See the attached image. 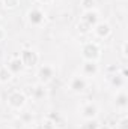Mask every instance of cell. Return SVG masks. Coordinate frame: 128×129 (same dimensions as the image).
Masks as SVG:
<instances>
[{
    "label": "cell",
    "instance_id": "cell-10",
    "mask_svg": "<svg viewBox=\"0 0 128 129\" xmlns=\"http://www.w3.org/2000/svg\"><path fill=\"white\" fill-rule=\"evenodd\" d=\"M98 12H96L95 9H89V11H84L83 12V15H81V21L83 23H86L88 26H91V27H94L96 23H98Z\"/></svg>",
    "mask_w": 128,
    "mask_h": 129
},
{
    "label": "cell",
    "instance_id": "cell-28",
    "mask_svg": "<svg viewBox=\"0 0 128 129\" xmlns=\"http://www.w3.org/2000/svg\"><path fill=\"white\" fill-rule=\"evenodd\" d=\"M33 129H36V128H33Z\"/></svg>",
    "mask_w": 128,
    "mask_h": 129
},
{
    "label": "cell",
    "instance_id": "cell-7",
    "mask_svg": "<svg viewBox=\"0 0 128 129\" xmlns=\"http://www.w3.org/2000/svg\"><path fill=\"white\" fill-rule=\"evenodd\" d=\"M81 117L84 120H91V119H96L98 116V107L92 102H86L81 105Z\"/></svg>",
    "mask_w": 128,
    "mask_h": 129
},
{
    "label": "cell",
    "instance_id": "cell-15",
    "mask_svg": "<svg viewBox=\"0 0 128 129\" xmlns=\"http://www.w3.org/2000/svg\"><path fill=\"white\" fill-rule=\"evenodd\" d=\"M12 78V74L11 71L6 68V64H0V83L5 84V83H9Z\"/></svg>",
    "mask_w": 128,
    "mask_h": 129
},
{
    "label": "cell",
    "instance_id": "cell-16",
    "mask_svg": "<svg viewBox=\"0 0 128 129\" xmlns=\"http://www.w3.org/2000/svg\"><path fill=\"white\" fill-rule=\"evenodd\" d=\"M41 129H56V123H54L51 119L45 117V119H42V122H41Z\"/></svg>",
    "mask_w": 128,
    "mask_h": 129
},
{
    "label": "cell",
    "instance_id": "cell-22",
    "mask_svg": "<svg viewBox=\"0 0 128 129\" xmlns=\"http://www.w3.org/2000/svg\"><path fill=\"white\" fill-rule=\"evenodd\" d=\"M21 120H23V123L26 125V123H29V122H32L33 120V114L32 113H29V111H26V113H23L21 114V117H20Z\"/></svg>",
    "mask_w": 128,
    "mask_h": 129
},
{
    "label": "cell",
    "instance_id": "cell-12",
    "mask_svg": "<svg viewBox=\"0 0 128 129\" xmlns=\"http://www.w3.org/2000/svg\"><path fill=\"white\" fill-rule=\"evenodd\" d=\"M110 83L113 87L122 89L125 86V77H122L121 74H113V75H110Z\"/></svg>",
    "mask_w": 128,
    "mask_h": 129
},
{
    "label": "cell",
    "instance_id": "cell-8",
    "mask_svg": "<svg viewBox=\"0 0 128 129\" xmlns=\"http://www.w3.org/2000/svg\"><path fill=\"white\" fill-rule=\"evenodd\" d=\"M86 87H88V83H86L84 77L77 75V77H72L71 81H69V89H71L72 92H75V93H81V92H84Z\"/></svg>",
    "mask_w": 128,
    "mask_h": 129
},
{
    "label": "cell",
    "instance_id": "cell-13",
    "mask_svg": "<svg viewBox=\"0 0 128 129\" xmlns=\"http://www.w3.org/2000/svg\"><path fill=\"white\" fill-rule=\"evenodd\" d=\"M116 107L118 108H121V110H125L128 107V95L125 92H119L118 95H116Z\"/></svg>",
    "mask_w": 128,
    "mask_h": 129
},
{
    "label": "cell",
    "instance_id": "cell-26",
    "mask_svg": "<svg viewBox=\"0 0 128 129\" xmlns=\"http://www.w3.org/2000/svg\"><path fill=\"white\" fill-rule=\"evenodd\" d=\"M98 129H112V128H110L109 125H99V126H98Z\"/></svg>",
    "mask_w": 128,
    "mask_h": 129
},
{
    "label": "cell",
    "instance_id": "cell-23",
    "mask_svg": "<svg viewBox=\"0 0 128 129\" xmlns=\"http://www.w3.org/2000/svg\"><path fill=\"white\" fill-rule=\"evenodd\" d=\"M23 125H24V123H23V120H21L20 117H17V119L12 120V128L14 129H21L23 128Z\"/></svg>",
    "mask_w": 128,
    "mask_h": 129
},
{
    "label": "cell",
    "instance_id": "cell-24",
    "mask_svg": "<svg viewBox=\"0 0 128 129\" xmlns=\"http://www.w3.org/2000/svg\"><path fill=\"white\" fill-rule=\"evenodd\" d=\"M6 36H8L6 30H5L3 27H0V42H2V41H5V39H6Z\"/></svg>",
    "mask_w": 128,
    "mask_h": 129
},
{
    "label": "cell",
    "instance_id": "cell-21",
    "mask_svg": "<svg viewBox=\"0 0 128 129\" xmlns=\"http://www.w3.org/2000/svg\"><path fill=\"white\" fill-rule=\"evenodd\" d=\"M81 6H83L84 11H89V9H94L95 2L94 0H81Z\"/></svg>",
    "mask_w": 128,
    "mask_h": 129
},
{
    "label": "cell",
    "instance_id": "cell-2",
    "mask_svg": "<svg viewBox=\"0 0 128 129\" xmlns=\"http://www.w3.org/2000/svg\"><path fill=\"white\" fill-rule=\"evenodd\" d=\"M20 60H21V63L24 68H33L35 64H38L39 62V56H38V53L32 50V48H24V50H21V53H20Z\"/></svg>",
    "mask_w": 128,
    "mask_h": 129
},
{
    "label": "cell",
    "instance_id": "cell-20",
    "mask_svg": "<svg viewBox=\"0 0 128 129\" xmlns=\"http://www.w3.org/2000/svg\"><path fill=\"white\" fill-rule=\"evenodd\" d=\"M98 122L95 119H91V120H86V125L83 126V129H98Z\"/></svg>",
    "mask_w": 128,
    "mask_h": 129
},
{
    "label": "cell",
    "instance_id": "cell-6",
    "mask_svg": "<svg viewBox=\"0 0 128 129\" xmlns=\"http://www.w3.org/2000/svg\"><path fill=\"white\" fill-rule=\"evenodd\" d=\"M92 30H94V33H95L96 38H99V39H105V38L110 36V33H112V27H110V24L105 23V21H98L95 26L92 27Z\"/></svg>",
    "mask_w": 128,
    "mask_h": 129
},
{
    "label": "cell",
    "instance_id": "cell-27",
    "mask_svg": "<svg viewBox=\"0 0 128 129\" xmlns=\"http://www.w3.org/2000/svg\"><path fill=\"white\" fill-rule=\"evenodd\" d=\"M39 3H44V5H48V3H51L53 0H38Z\"/></svg>",
    "mask_w": 128,
    "mask_h": 129
},
{
    "label": "cell",
    "instance_id": "cell-17",
    "mask_svg": "<svg viewBox=\"0 0 128 129\" xmlns=\"http://www.w3.org/2000/svg\"><path fill=\"white\" fill-rule=\"evenodd\" d=\"M77 29H78V32L81 33V35H86V33H89L92 30V27L91 26H88L86 23H83V21H80L78 24H77Z\"/></svg>",
    "mask_w": 128,
    "mask_h": 129
},
{
    "label": "cell",
    "instance_id": "cell-14",
    "mask_svg": "<svg viewBox=\"0 0 128 129\" xmlns=\"http://www.w3.org/2000/svg\"><path fill=\"white\" fill-rule=\"evenodd\" d=\"M45 95H47V90H45L44 84H38V86H35L32 89V96H33V99H36V101L45 98Z\"/></svg>",
    "mask_w": 128,
    "mask_h": 129
},
{
    "label": "cell",
    "instance_id": "cell-11",
    "mask_svg": "<svg viewBox=\"0 0 128 129\" xmlns=\"http://www.w3.org/2000/svg\"><path fill=\"white\" fill-rule=\"evenodd\" d=\"M6 68L11 71V74L12 75H15V74H20L21 71H23V63H21V60H20V57H12L9 62H8V64H6Z\"/></svg>",
    "mask_w": 128,
    "mask_h": 129
},
{
    "label": "cell",
    "instance_id": "cell-19",
    "mask_svg": "<svg viewBox=\"0 0 128 129\" xmlns=\"http://www.w3.org/2000/svg\"><path fill=\"white\" fill-rule=\"evenodd\" d=\"M116 128H118V129H128V119L125 117V116H124V117H121V119L118 120Z\"/></svg>",
    "mask_w": 128,
    "mask_h": 129
},
{
    "label": "cell",
    "instance_id": "cell-5",
    "mask_svg": "<svg viewBox=\"0 0 128 129\" xmlns=\"http://www.w3.org/2000/svg\"><path fill=\"white\" fill-rule=\"evenodd\" d=\"M27 21H29L30 26L38 27V26H41V24L45 21V14H44L41 9H38V8H32V9L27 12Z\"/></svg>",
    "mask_w": 128,
    "mask_h": 129
},
{
    "label": "cell",
    "instance_id": "cell-4",
    "mask_svg": "<svg viewBox=\"0 0 128 129\" xmlns=\"http://www.w3.org/2000/svg\"><path fill=\"white\" fill-rule=\"evenodd\" d=\"M54 77V68L50 66V64H42L39 69H38V80L41 84H47L53 80Z\"/></svg>",
    "mask_w": 128,
    "mask_h": 129
},
{
    "label": "cell",
    "instance_id": "cell-9",
    "mask_svg": "<svg viewBox=\"0 0 128 129\" xmlns=\"http://www.w3.org/2000/svg\"><path fill=\"white\" fill-rule=\"evenodd\" d=\"M98 74V64L96 62H91V60H84V63L81 66V77L84 78H92Z\"/></svg>",
    "mask_w": 128,
    "mask_h": 129
},
{
    "label": "cell",
    "instance_id": "cell-25",
    "mask_svg": "<svg viewBox=\"0 0 128 129\" xmlns=\"http://www.w3.org/2000/svg\"><path fill=\"white\" fill-rule=\"evenodd\" d=\"M122 56H124V57H127V42H124V44H122Z\"/></svg>",
    "mask_w": 128,
    "mask_h": 129
},
{
    "label": "cell",
    "instance_id": "cell-3",
    "mask_svg": "<svg viewBox=\"0 0 128 129\" xmlns=\"http://www.w3.org/2000/svg\"><path fill=\"white\" fill-rule=\"evenodd\" d=\"M8 105L14 110H21L26 104V95L20 90H14L8 95Z\"/></svg>",
    "mask_w": 128,
    "mask_h": 129
},
{
    "label": "cell",
    "instance_id": "cell-1",
    "mask_svg": "<svg viewBox=\"0 0 128 129\" xmlns=\"http://www.w3.org/2000/svg\"><path fill=\"white\" fill-rule=\"evenodd\" d=\"M81 56H83L84 60L96 62L101 57V48L96 42H86L81 47Z\"/></svg>",
    "mask_w": 128,
    "mask_h": 129
},
{
    "label": "cell",
    "instance_id": "cell-18",
    "mask_svg": "<svg viewBox=\"0 0 128 129\" xmlns=\"http://www.w3.org/2000/svg\"><path fill=\"white\" fill-rule=\"evenodd\" d=\"M3 5L6 9H15L20 5V0H3Z\"/></svg>",
    "mask_w": 128,
    "mask_h": 129
}]
</instances>
